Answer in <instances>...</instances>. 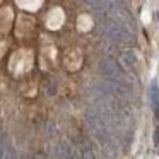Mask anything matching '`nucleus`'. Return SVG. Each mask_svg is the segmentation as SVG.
Returning <instances> with one entry per match:
<instances>
[{
  "label": "nucleus",
  "instance_id": "1",
  "mask_svg": "<svg viewBox=\"0 0 159 159\" xmlns=\"http://www.w3.org/2000/svg\"><path fill=\"white\" fill-rule=\"evenodd\" d=\"M154 144L159 147V128H156V130H154Z\"/></svg>",
  "mask_w": 159,
  "mask_h": 159
},
{
  "label": "nucleus",
  "instance_id": "2",
  "mask_svg": "<svg viewBox=\"0 0 159 159\" xmlns=\"http://www.w3.org/2000/svg\"><path fill=\"white\" fill-rule=\"evenodd\" d=\"M157 19H159V12H157Z\"/></svg>",
  "mask_w": 159,
  "mask_h": 159
}]
</instances>
